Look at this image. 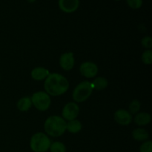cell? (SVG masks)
<instances>
[{"label":"cell","instance_id":"obj_8","mask_svg":"<svg viewBox=\"0 0 152 152\" xmlns=\"http://www.w3.org/2000/svg\"><path fill=\"white\" fill-rule=\"evenodd\" d=\"M114 120L121 126H128L132 123V116L126 110L120 109L114 113Z\"/></svg>","mask_w":152,"mask_h":152},{"label":"cell","instance_id":"obj_19","mask_svg":"<svg viewBox=\"0 0 152 152\" xmlns=\"http://www.w3.org/2000/svg\"><path fill=\"white\" fill-rule=\"evenodd\" d=\"M140 102L137 100V99H134L129 105V111L133 114H137V112H139L140 109Z\"/></svg>","mask_w":152,"mask_h":152},{"label":"cell","instance_id":"obj_22","mask_svg":"<svg viewBox=\"0 0 152 152\" xmlns=\"http://www.w3.org/2000/svg\"><path fill=\"white\" fill-rule=\"evenodd\" d=\"M142 46L145 48L151 49L152 48V39L150 37H145L141 40Z\"/></svg>","mask_w":152,"mask_h":152},{"label":"cell","instance_id":"obj_24","mask_svg":"<svg viewBox=\"0 0 152 152\" xmlns=\"http://www.w3.org/2000/svg\"><path fill=\"white\" fill-rule=\"evenodd\" d=\"M116 1H120V0H116Z\"/></svg>","mask_w":152,"mask_h":152},{"label":"cell","instance_id":"obj_5","mask_svg":"<svg viewBox=\"0 0 152 152\" xmlns=\"http://www.w3.org/2000/svg\"><path fill=\"white\" fill-rule=\"evenodd\" d=\"M31 99L34 107L41 111H45L48 109L51 103L50 96L45 91L36 92L32 95Z\"/></svg>","mask_w":152,"mask_h":152},{"label":"cell","instance_id":"obj_18","mask_svg":"<svg viewBox=\"0 0 152 152\" xmlns=\"http://www.w3.org/2000/svg\"><path fill=\"white\" fill-rule=\"evenodd\" d=\"M142 61L145 65H151L152 63V50L151 49L143 52L142 54Z\"/></svg>","mask_w":152,"mask_h":152},{"label":"cell","instance_id":"obj_4","mask_svg":"<svg viewBox=\"0 0 152 152\" xmlns=\"http://www.w3.org/2000/svg\"><path fill=\"white\" fill-rule=\"evenodd\" d=\"M93 91L91 83L88 81H83L77 85L73 91V99L77 102H83L86 101Z\"/></svg>","mask_w":152,"mask_h":152},{"label":"cell","instance_id":"obj_11","mask_svg":"<svg viewBox=\"0 0 152 152\" xmlns=\"http://www.w3.org/2000/svg\"><path fill=\"white\" fill-rule=\"evenodd\" d=\"M31 74L32 79L37 80V81H39V80H42L47 78L50 73H49L48 70L46 68H42V67H37L32 70Z\"/></svg>","mask_w":152,"mask_h":152},{"label":"cell","instance_id":"obj_15","mask_svg":"<svg viewBox=\"0 0 152 152\" xmlns=\"http://www.w3.org/2000/svg\"><path fill=\"white\" fill-rule=\"evenodd\" d=\"M17 108L20 111H27L32 106V102L30 97H22L18 101Z\"/></svg>","mask_w":152,"mask_h":152},{"label":"cell","instance_id":"obj_7","mask_svg":"<svg viewBox=\"0 0 152 152\" xmlns=\"http://www.w3.org/2000/svg\"><path fill=\"white\" fill-rule=\"evenodd\" d=\"M80 71L83 77L86 78H92L96 77L98 73V67L92 62H83L80 68Z\"/></svg>","mask_w":152,"mask_h":152},{"label":"cell","instance_id":"obj_23","mask_svg":"<svg viewBox=\"0 0 152 152\" xmlns=\"http://www.w3.org/2000/svg\"><path fill=\"white\" fill-rule=\"evenodd\" d=\"M27 1L30 3H34V1H36V0H27Z\"/></svg>","mask_w":152,"mask_h":152},{"label":"cell","instance_id":"obj_3","mask_svg":"<svg viewBox=\"0 0 152 152\" xmlns=\"http://www.w3.org/2000/svg\"><path fill=\"white\" fill-rule=\"evenodd\" d=\"M50 140L45 134L38 132L31 137L30 146L34 152H46L50 148Z\"/></svg>","mask_w":152,"mask_h":152},{"label":"cell","instance_id":"obj_13","mask_svg":"<svg viewBox=\"0 0 152 152\" xmlns=\"http://www.w3.org/2000/svg\"><path fill=\"white\" fill-rule=\"evenodd\" d=\"M132 137L137 141H146L149 137L148 132L144 129H136L132 132Z\"/></svg>","mask_w":152,"mask_h":152},{"label":"cell","instance_id":"obj_6","mask_svg":"<svg viewBox=\"0 0 152 152\" xmlns=\"http://www.w3.org/2000/svg\"><path fill=\"white\" fill-rule=\"evenodd\" d=\"M80 112V108L78 105L74 102L67 103L62 109V118L68 121L76 120Z\"/></svg>","mask_w":152,"mask_h":152},{"label":"cell","instance_id":"obj_20","mask_svg":"<svg viewBox=\"0 0 152 152\" xmlns=\"http://www.w3.org/2000/svg\"><path fill=\"white\" fill-rule=\"evenodd\" d=\"M127 4L131 8L139 9L142 5V0H126Z\"/></svg>","mask_w":152,"mask_h":152},{"label":"cell","instance_id":"obj_2","mask_svg":"<svg viewBox=\"0 0 152 152\" xmlns=\"http://www.w3.org/2000/svg\"><path fill=\"white\" fill-rule=\"evenodd\" d=\"M67 123L59 116H50L45 122L44 129L47 134L53 137L62 136L66 131Z\"/></svg>","mask_w":152,"mask_h":152},{"label":"cell","instance_id":"obj_17","mask_svg":"<svg viewBox=\"0 0 152 152\" xmlns=\"http://www.w3.org/2000/svg\"><path fill=\"white\" fill-rule=\"evenodd\" d=\"M50 152H66V147L61 142H53L50 144Z\"/></svg>","mask_w":152,"mask_h":152},{"label":"cell","instance_id":"obj_10","mask_svg":"<svg viewBox=\"0 0 152 152\" xmlns=\"http://www.w3.org/2000/svg\"><path fill=\"white\" fill-rule=\"evenodd\" d=\"M59 65L65 71H70L74 68V57L72 52H68L61 55L59 59Z\"/></svg>","mask_w":152,"mask_h":152},{"label":"cell","instance_id":"obj_9","mask_svg":"<svg viewBox=\"0 0 152 152\" xmlns=\"http://www.w3.org/2000/svg\"><path fill=\"white\" fill-rule=\"evenodd\" d=\"M80 5V0H59V7L62 11L67 13H74Z\"/></svg>","mask_w":152,"mask_h":152},{"label":"cell","instance_id":"obj_1","mask_svg":"<svg viewBox=\"0 0 152 152\" xmlns=\"http://www.w3.org/2000/svg\"><path fill=\"white\" fill-rule=\"evenodd\" d=\"M45 90L49 96H60L65 94L69 88L68 80L57 73L50 74L45 79Z\"/></svg>","mask_w":152,"mask_h":152},{"label":"cell","instance_id":"obj_16","mask_svg":"<svg viewBox=\"0 0 152 152\" xmlns=\"http://www.w3.org/2000/svg\"><path fill=\"white\" fill-rule=\"evenodd\" d=\"M82 124L79 120H74L68 121L66 126V130H68L70 133L76 134L81 131Z\"/></svg>","mask_w":152,"mask_h":152},{"label":"cell","instance_id":"obj_21","mask_svg":"<svg viewBox=\"0 0 152 152\" xmlns=\"http://www.w3.org/2000/svg\"><path fill=\"white\" fill-rule=\"evenodd\" d=\"M140 152H152V142L148 140L144 142L140 147Z\"/></svg>","mask_w":152,"mask_h":152},{"label":"cell","instance_id":"obj_12","mask_svg":"<svg viewBox=\"0 0 152 152\" xmlns=\"http://www.w3.org/2000/svg\"><path fill=\"white\" fill-rule=\"evenodd\" d=\"M151 120V115L146 112L138 113L134 118V121L138 126H146Z\"/></svg>","mask_w":152,"mask_h":152},{"label":"cell","instance_id":"obj_14","mask_svg":"<svg viewBox=\"0 0 152 152\" xmlns=\"http://www.w3.org/2000/svg\"><path fill=\"white\" fill-rule=\"evenodd\" d=\"M108 82L105 78L102 77H99L95 79L91 83L93 89H96L97 91H102L105 89L108 86Z\"/></svg>","mask_w":152,"mask_h":152}]
</instances>
